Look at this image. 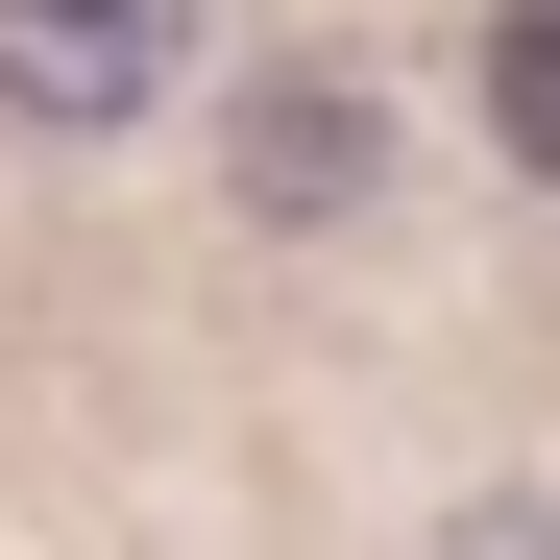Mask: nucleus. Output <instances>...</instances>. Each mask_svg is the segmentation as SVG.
<instances>
[{
    "label": "nucleus",
    "instance_id": "7ed1b4c3",
    "mask_svg": "<svg viewBox=\"0 0 560 560\" xmlns=\"http://www.w3.org/2000/svg\"><path fill=\"white\" fill-rule=\"evenodd\" d=\"M488 147L560 196V0H488Z\"/></svg>",
    "mask_w": 560,
    "mask_h": 560
},
{
    "label": "nucleus",
    "instance_id": "20e7f679",
    "mask_svg": "<svg viewBox=\"0 0 560 560\" xmlns=\"http://www.w3.org/2000/svg\"><path fill=\"white\" fill-rule=\"evenodd\" d=\"M439 560H560V512H439Z\"/></svg>",
    "mask_w": 560,
    "mask_h": 560
},
{
    "label": "nucleus",
    "instance_id": "f03ea898",
    "mask_svg": "<svg viewBox=\"0 0 560 560\" xmlns=\"http://www.w3.org/2000/svg\"><path fill=\"white\" fill-rule=\"evenodd\" d=\"M365 171H390V122L341 73H268L244 98V220H365Z\"/></svg>",
    "mask_w": 560,
    "mask_h": 560
},
{
    "label": "nucleus",
    "instance_id": "f257e3e1",
    "mask_svg": "<svg viewBox=\"0 0 560 560\" xmlns=\"http://www.w3.org/2000/svg\"><path fill=\"white\" fill-rule=\"evenodd\" d=\"M171 73H196V0H0V122L49 147H122Z\"/></svg>",
    "mask_w": 560,
    "mask_h": 560
}]
</instances>
